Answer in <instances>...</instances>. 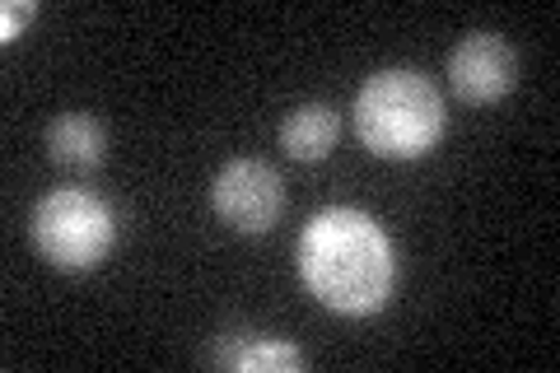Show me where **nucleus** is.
<instances>
[{"instance_id": "nucleus-1", "label": "nucleus", "mask_w": 560, "mask_h": 373, "mask_svg": "<svg viewBox=\"0 0 560 373\" xmlns=\"http://www.w3.org/2000/svg\"><path fill=\"white\" fill-rule=\"evenodd\" d=\"M300 276L323 308L341 317H370L397 290L393 238L370 210L327 206L300 234Z\"/></svg>"}, {"instance_id": "nucleus-2", "label": "nucleus", "mask_w": 560, "mask_h": 373, "mask_svg": "<svg viewBox=\"0 0 560 373\" xmlns=\"http://www.w3.org/2000/svg\"><path fill=\"white\" fill-rule=\"evenodd\" d=\"M355 136L378 159H420L444 136V98L420 70H378L355 94Z\"/></svg>"}, {"instance_id": "nucleus-3", "label": "nucleus", "mask_w": 560, "mask_h": 373, "mask_svg": "<svg viewBox=\"0 0 560 373\" xmlns=\"http://www.w3.org/2000/svg\"><path fill=\"white\" fill-rule=\"evenodd\" d=\"M33 247L57 271H94L113 253L117 220L103 197L84 187H57L33 206Z\"/></svg>"}, {"instance_id": "nucleus-4", "label": "nucleus", "mask_w": 560, "mask_h": 373, "mask_svg": "<svg viewBox=\"0 0 560 373\" xmlns=\"http://www.w3.org/2000/svg\"><path fill=\"white\" fill-rule=\"evenodd\" d=\"M210 206L238 234H267L285 210V183L261 159H234L210 183Z\"/></svg>"}, {"instance_id": "nucleus-5", "label": "nucleus", "mask_w": 560, "mask_h": 373, "mask_svg": "<svg viewBox=\"0 0 560 373\" xmlns=\"http://www.w3.org/2000/svg\"><path fill=\"white\" fill-rule=\"evenodd\" d=\"M448 84L463 103H495L518 84V51L500 33H467L448 57Z\"/></svg>"}, {"instance_id": "nucleus-6", "label": "nucleus", "mask_w": 560, "mask_h": 373, "mask_svg": "<svg viewBox=\"0 0 560 373\" xmlns=\"http://www.w3.org/2000/svg\"><path fill=\"white\" fill-rule=\"evenodd\" d=\"M47 154L57 159L61 168L90 173L103 164V154H108V131H103V121L90 113H66L47 127Z\"/></svg>"}, {"instance_id": "nucleus-7", "label": "nucleus", "mask_w": 560, "mask_h": 373, "mask_svg": "<svg viewBox=\"0 0 560 373\" xmlns=\"http://www.w3.org/2000/svg\"><path fill=\"white\" fill-rule=\"evenodd\" d=\"M337 131H341V121L327 103H304V108H294L280 121V150L290 159H300V164H318L337 145Z\"/></svg>"}, {"instance_id": "nucleus-8", "label": "nucleus", "mask_w": 560, "mask_h": 373, "mask_svg": "<svg viewBox=\"0 0 560 373\" xmlns=\"http://www.w3.org/2000/svg\"><path fill=\"white\" fill-rule=\"evenodd\" d=\"M234 369H243V373H300L304 350H294L290 341H253L248 350L234 354Z\"/></svg>"}, {"instance_id": "nucleus-9", "label": "nucleus", "mask_w": 560, "mask_h": 373, "mask_svg": "<svg viewBox=\"0 0 560 373\" xmlns=\"http://www.w3.org/2000/svg\"><path fill=\"white\" fill-rule=\"evenodd\" d=\"M38 14L33 0H5V10H0V43H14L24 33V24Z\"/></svg>"}]
</instances>
